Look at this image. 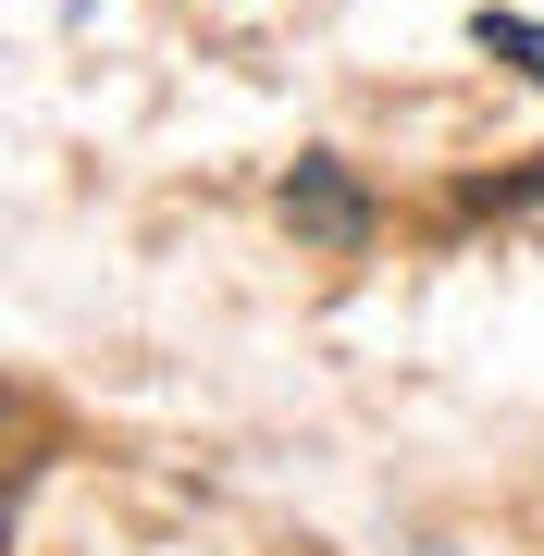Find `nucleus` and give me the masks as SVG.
Wrapping results in <instances>:
<instances>
[{
    "mask_svg": "<svg viewBox=\"0 0 544 556\" xmlns=\"http://www.w3.org/2000/svg\"><path fill=\"white\" fill-rule=\"evenodd\" d=\"M470 38H483L495 62H520V75L544 87V25H532V13H483V25H470Z\"/></svg>",
    "mask_w": 544,
    "mask_h": 556,
    "instance_id": "2",
    "label": "nucleus"
},
{
    "mask_svg": "<svg viewBox=\"0 0 544 556\" xmlns=\"http://www.w3.org/2000/svg\"><path fill=\"white\" fill-rule=\"evenodd\" d=\"M284 223H298V236H322V248H359V236H371L359 186H346L334 161H298V174H284Z\"/></svg>",
    "mask_w": 544,
    "mask_h": 556,
    "instance_id": "1",
    "label": "nucleus"
}]
</instances>
